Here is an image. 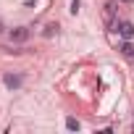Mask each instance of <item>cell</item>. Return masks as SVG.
Returning a JSON list of instances; mask_svg holds the SVG:
<instances>
[{
	"label": "cell",
	"mask_w": 134,
	"mask_h": 134,
	"mask_svg": "<svg viewBox=\"0 0 134 134\" xmlns=\"http://www.w3.org/2000/svg\"><path fill=\"white\" fill-rule=\"evenodd\" d=\"M113 32H118L124 40H131V37H134V24H131V21H118Z\"/></svg>",
	"instance_id": "obj_1"
},
{
	"label": "cell",
	"mask_w": 134,
	"mask_h": 134,
	"mask_svg": "<svg viewBox=\"0 0 134 134\" xmlns=\"http://www.w3.org/2000/svg\"><path fill=\"white\" fill-rule=\"evenodd\" d=\"M26 40H29V29H26V26L11 29V42H26Z\"/></svg>",
	"instance_id": "obj_2"
},
{
	"label": "cell",
	"mask_w": 134,
	"mask_h": 134,
	"mask_svg": "<svg viewBox=\"0 0 134 134\" xmlns=\"http://www.w3.org/2000/svg\"><path fill=\"white\" fill-rule=\"evenodd\" d=\"M3 84H5L8 90H19V87L24 84V79L16 76V74H5V76H3Z\"/></svg>",
	"instance_id": "obj_3"
},
{
	"label": "cell",
	"mask_w": 134,
	"mask_h": 134,
	"mask_svg": "<svg viewBox=\"0 0 134 134\" xmlns=\"http://www.w3.org/2000/svg\"><path fill=\"white\" fill-rule=\"evenodd\" d=\"M118 50H121L124 58H134V42H131V40H124V42L118 45Z\"/></svg>",
	"instance_id": "obj_4"
},
{
	"label": "cell",
	"mask_w": 134,
	"mask_h": 134,
	"mask_svg": "<svg viewBox=\"0 0 134 134\" xmlns=\"http://www.w3.org/2000/svg\"><path fill=\"white\" fill-rule=\"evenodd\" d=\"M79 126H82V124H79L76 118H66V129H69V131H79Z\"/></svg>",
	"instance_id": "obj_5"
},
{
	"label": "cell",
	"mask_w": 134,
	"mask_h": 134,
	"mask_svg": "<svg viewBox=\"0 0 134 134\" xmlns=\"http://www.w3.org/2000/svg\"><path fill=\"white\" fill-rule=\"evenodd\" d=\"M55 32H58V24H47V26H45V32H42V34H45V37H53V34H55Z\"/></svg>",
	"instance_id": "obj_6"
},
{
	"label": "cell",
	"mask_w": 134,
	"mask_h": 134,
	"mask_svg": "<svg viewBox=\"0 0 134 134\" xmlns=\"http://www.w3.org/2000/svg\"><path fill=\"white\" fill-rule=\"evenodd\" d=\"M79 5H82V0H71V8H69V11H71V13H76V11H79Z\"/></svg>",
	"instance_id": "obj_7"
},
{
	"label": "cell",
	"mask_w": 134,
	"mask_h": 134,
	"mask_svg": "<svg viewBox=\"0 0 134 134\" xmlns=\"http://www.w3.org/2000/svg\"><path fill=\"white\" fill-rule=\"evenodd\" d=\"M0 32H3V24H0Z\"/></svg>",
	"instance_id": "obj_8"
},
{
	"label": "cell",
	"mask_w": 134,
	"mask_h": 134,
	"mask_svg": "<svg viewBox=\"0 0 134 134\" xmlns=\"http://www.w3.org/2000/svg\"><path fill=\"white\" fill-rule=\"evenodd\" d=\"M131 129H134V126H131Z\"/></svg>",
	"instance_id": "obj_9"
}]
</instances>
